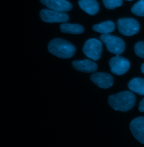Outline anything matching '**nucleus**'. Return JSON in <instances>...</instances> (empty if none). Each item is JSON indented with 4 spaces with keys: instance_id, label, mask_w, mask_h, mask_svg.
I'll list each match as a JSON object with an SVG mask.
<instances>
[{
    "instance_id": "1",
    "label": "nucleus",
    "mask_w": 144,
    "mask_h": 147,
    "mask_svg": "<svg viewBox=\"0 0 144 147\" xmlns=\"http://www.w3.org/2000/svg\"><path fill=\"white\" fill-rule=\"evenodd\" d=\"M108 103L114 110L127 112L131 110L136 103V97L132 92L123 91L110 95Z\"/></svg>"
},
{
    "instance_id": "2",
    "label": "nucleus",
    "mask_w": 144,
    "mask_h": 147,
    "mask_svg": "<svg viewBox=\"0 0 144 147\" xmlns=\"http://www.w3.org/2000/svg\"><path fill=\"white\" fill-rule=\"evenodd\" d=\"M49 52L62 59L71 58L74 55L76 49L71 42L61 38L52 40L48 45Z\"/></svg>"
},
{
    "instance_id": "3",
    "label": "nucleus",
    "mask_w": 144,
    "mask_h": 147,
    "mask_svg": "<svg viewBox=\"0 0 144 147\" xmlns=\"http://www.w3.org/2000/svg\"><path fill=\"white\" fill-rule=\"evenodd\" d=\"M100 39L106 45L108 51L113 54L119 55L123 53L125 50V42L118 37L109 34H103L100 37Z\"/></svg>"
},
{
    "instance_id": "4",
    "label": "nucleus",
    "mask_w": 144,
    "mask_h": 147,
    "mask_svg": "<svg viewBox=\"0 0 144 147\" xmlns=\"http://www.w3.org/2000/svg\"><path fill=\"white\" fill-rule=\"evenodd\" d=\"M119 32L123 35L131 36L137 34L140 30V24L135 19L123 18L117 20Z\"/></svg>"
},
{
    "instance_id": "5",
    "label": "nucleus",
    "mask_w": 144,
    "mask_h": 147,
    "mask_svg": "<svg viewBox=\"0 0 144 147\" xmlns=\"http://www.w3.org/2000/svg\"><path fill=\"white\" fill-rule=\"evenodd\" d=\"M82 51L88 58L94 61H98L102 54L103 44L96 38H91L85 42Z\"/></svg>"
},
{
    "instance_id": "6",
    "label": "nucleus",
    "mask_w": 144,
    "mask_h": 147,
    "mask_svg": "<svg viewBox=\"0 0 144 147\" xmlns=\"http://www.w3.org/2000/svg\"><path fill=\"white\" fill-rule=\"evenodd\" d=\"M109 65L111 73L117 75L125 74L130 67L129 61L119 55L112 57L109 60Z\"/></svg>"
},
{
    "instance_id": "7",
    "label": "nucleus",
    "mask_w": 144,
    "mask_h": 147,
    "mask_svg": "<svg viewBox=\"0 0 144 147\" xmlns=\"http://www.w3.org/2000/svg\"><path fill=\"white\" fill-rule=\"evenodd\" d=\"M41 19L46 23H65L69 16L65 13L59 12L51 9H42L39 14Z\"/></svg>"
},
{
    "instance_id": "8",
    "label": "nucleus",
    "mask_w": 144,
    "mask_h": 147,
    "mask_svg": "<svg viewBox=\"0 0 144 147\" xmlns=\"http://www.w3.org/2000/svg\"><path fill=\"white\" fill-rule=\"evenodd\" d=\"M90 79L95 85L103 89H107L111 87L114 83L113 77L108 73H93L91 75Z\"/></svg>"
},
{
    "instance_id": "9",
    "label": "nucleus",
    "mask_w": 144,
    "mask_h": 147,
    "mask_svg": "<svg viewBox=\"0 0 144 147\" xmlns=\"http://www.w3.org/2000/svg\"><path fill=\"white\" fill-rule=\"evenodd\" d=\"M41 3L54 11L66 13L71 10L72 5L67 0H40Z\"/></svg>"
},
{
    "instance_id": "10",
    "label": "nucleus",
    "mask_w": 144,
    "mask_h": 147,
    "mask_svg": "<svg viewBox=\"0 0 144 147\" xmlns=\"http://www.w3.org/2000/svg\"><path fill=\"white\" fill-rule=\"evenodd\" d=\"M130 130L136 139L144 144V117H139L130 123Z\"/></svg>"
},
{
    "instance_id": "11",
    "label": "nucleus",
    "mask_w": 144,
    "mask_h": 147,
    "mask_svg": "<svg viewBox=\"0 0 144 147\" xmlns=\"http://www.w3.org/2000/svg\"><path fill=\"white\" fill-rule=\"evenodd\" d=\"M72 65L75 70L82 73H94L97 69V64L90 59L74 61L72 62Z\"/></svg>"
},
{
    "instance_id": "12",
    "label": "nucleus",
    "mask_w": 144,
    "mask_h": 147,
    "mask_svg": "<svg viewBox=\"0 0 144 147\" xmlns=\"http://www.w3.org/2000/svg\"><path fill=\"white\" fill-rule=\"evenodd\" d=\"M78 5L82 10L91 16L96 14L99 10V3L96 0H79Z\"/></svg>"
},
{
    "instance_id": "13",
    "label": "nucleus",
    "mask_w": 144,
    "mask_h": 147,
    "mask_svg": "<svg viewBox=\"0 0 144 147\" xmlns=\"http://www.w3.org/2000/svg\"><path fill=\"white\" fill-rule=\"evenodd\" d=\"M115 25L111 20L105 21L99 24H95L92 27V30L97 32L103 34H109L115 30Z\"/></svg>"
},
{
    "instance_id": "14",
    "label": "nucleus",
    "mask_w": 144,
    "mask_h": 147,
    "mask_svg": "<svg viewBox=\"0 0 144 147\" xmlns=\"http://www.w3.org/2000/svg\"><path fill=\"white\" fill-rule=\"evenodd\" d=\"M61 32L74 35H79L84 32L83 27L78 24L63 23L60 26Z\"/></svg>"
},
{
    "instance_id": "15",
    "label": "nucleus",
    "mask_w": 144,
    "mask_h": 147,
    "mask_svg": "<svg viewBox=\"0 0 144 147\" xmlns=\"http://www.w3.org/2000/svg\"><path fill=\"white\" fill-rule=\"evenodd\" d=\"M128 87L131 91L144 96V79L136 78L132 79L128 83Z\"/></svg>"
},
{
    "instance_id": "16",
    "label": "nucleus",
    "mask_w": 144,
    "mask_h": 147,
    "mask_svg": "<svg viewBox=\"0 0 144 147\" xmlns=\"http://www.w3.org/2000/svg\"><path fill=\"white\" fill-rule=\"evenodd\" d=\"M133 14L139 17H144V0H139L132 7Z\"/></svg>"
},
{
    "instance_id": "17",
    "label": "nucleus",
    "mask_w": 144,
    "mask_h": 147,
    "mask_svg": "<svg viewBox=\"0 0 144 147\" xmlns=\"http://www.w3.org/2000/svg\"><path fill=\"white\" fill-rule=\"evenodd\" d=\"M104 6L110 10L119 7L123 3L122 0H103Z\"/></svg>"
},
{
    "instance_id": "18",
    "label": "nucleus",
    "mask_w": 144,
    "mask_h": 147,
    "mask_svg": "<svg viewBox=\"0 0 144 147\" xmlns=\"http://www.w3.org/2000/svg\"><path fill=\"white\" fill-rule=\"evenodd\" d=\"M136 55L138 57L144 58V41H139L137 42L134 47Z\"/></svg>"
},
{
    "instance_id": "19",
    "label": "nucleus",
    "mask_w": 144,
    "mask_h": 147,
    "mask_svg": "<svg viewBox=\"0 0 144 147\" xmlns=\"http://www.w3.org/2000/svg\"><path fill=\"white\" fill-rule=\"evenodd\" d=\"M139 110L140 112H144V98L140 101L139 104Z\"/></svg>"
},
{
    "instance_id": "20",
    "label": "nucleus",
    "mask_w": 144,
    "mask_h": 147,
    "mask_svg": "<svg viewBox=\"0 0 144 147\" xmlns=\"http://www.w3.org/2000/svg\"><path fill=\"white\" fill-rule=\"evenodd\" d=\"M141 71L142 73L144 74V63L143 64H142V65L141 66Z\"/></svg>"
},
{
    "instance_id": "21",
    "label": "nucleus",
    "mask_w": 144,
    "mask_h": 147,
    "mask_svg": "<svg viewBox=\"0 0 144 147\" xmlns=\"http://www.w3.org/2000/svg\"><path fill=\"white\" fill-rule=\"evenodd\" d=\"M126 1H133V0H126Z\"/></svg>"
}]
</instances>
